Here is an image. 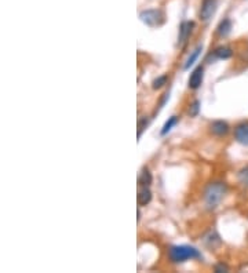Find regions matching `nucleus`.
<instances>
[{"label":"nucleus","instance_id":"f257e3e1","mask_svg":"<svg viewBox=\"0 0 248 273\" xmlns=\"http://www.w3.org/2000/svg\"><path fill=\"white\" fill-rule=\"evenodd\" d=\"M226 192H227V186L225 182H211L204 192V203L207 208L214 210L219 206L220 201L225 197Z\"/></svg>","mask_w":248,"mask_h":273},{"label":"nucleus","instance_id":"f03ea898","mask_svg":"<svg viewBox=\"0 0 248 273\" xmlns=\"http://www.w3.org/2000/svg\"><path fill=\"white\" fill-rule=\"evenodd\" d=\"M168 258L174 263L192 261V259H201V252L192 245H172L168 250Z\"/></svg>","mask_w":248,"mask_h":273},{"label":"nucleus","instance_id":"7ed1b4c3","mask_svg":"<svg viewBox=\"0 0 248 273\" xmlns=\"http://www.w3.org/2000/svg\"><path fill=\"white\" fill-rule=\"evenodd\" d=\"M139 18L145 25H148L150 28H157L161 27L165 23V13L161 10H156V9H150V10H145L139 14Z\"/></svg>","mask_w":248,"mask_h":273},{"label":"nucleus","instance_id":"20e7f679","mask_svg":"<svg viewBox=\"0 0 248 273\" xmlns=\"http://www.w3.org/2000/svg\"><path fill=\"white\" fill-rule=\"evenodd\" d=\"M215 12H216V0H203L201 9H200V18L205 23L209 21Z\"/></svg>","mask_w":248,"mask_h":273},{"label":"nucleus","instance_id":"39448f33","mask_svg":"<svg viewBox=\"0 0 248 273\" xmlns=\"http://www.w3.org/2000/svg\"><path fill=\"white\" fill-rule=\"evenodd\" d=\"M193 27H194V24L190 23V21L181 24V27H179V35H178V46L179 47H183L187 43V40H189L190 35H192Z\"/></svg>","mask_w":248,"mask_h":273},{"label":"nucleus","instance_id":"423d86ee","mask_svg":"<svg viewBox=\"0 0 248 273\" xmlns=\"http://www.w3.org/2000/svg\"><path fill=\"white\" fill-rule=\"evenodd\" d=\"M234 138L238 144L248 146V122H242L234 127Z\"/></svg>","mask_w":248,"mask_h":273},{"label":"nucleus","instance_id":"0eeeda50","mask_svg":"<svg viewBox=\"0 0 248 273\" xmlns=\"http://www.w3.org/2000/svg\"><path fill=\"white\" fill-rule=\"evenodd\" d=\"M203 79H204V68L200 65L197 67L190 75V78H189V89L192 90H197L201 83H203Z\"/></svg>","mask_w":248,"mask_h":273},{"label":"nucleus","instance_id":"6e6552de","mask_svg":"<svg viewBox=\"0 0 248 273\" xmlns=\"http://www.w3.org/2000/svg\"><path fill=\"white\" fill-rule=\"evenodd\" d=\"M229 124L223 120H216L211 124V133L216 135V137H225L226 134L229 133Z\"/></svg>","mask_w":248,"mask_h":273},{"label":"nucleus","instance_id":"1a4fd4ad","mask_svg":"<svg viewBox=\"0 0 248 273\" xmlns=\"http://www.w3.org/2000/svg\"><path fill=\"white\" fill-rule=\"evenodd\" d=\"M152 200V192L149 190L148 186H142L138 192V204L139 206H146Z\"/></svg>","mask_w":248,"mask_h":273},{"label":"nucleus","instance_id":"9d476101","mask_svg":"<svg viewBox=\"0 0 248 273\" xmlns=\"http://www.w3.org/2000/svg\"><path fill=\"white\" fill-rule=\"evenodd\" d=\"M231 56H233V51L227 46H220L214 51V58H218V60H227Z\"/></svg>","mask_w":248,"mask_h":273},{"label":"nucleus","instance_id":"9b49d317","mask_svg":"<svg viewBox=\"0 0 248 273\" xmlns=\"http://www.w3.org/2000/svg\"><path fill=\"white\" fill-rule=\"evenodd\" d=\"M230 31H231V21L230 20H223V21L218 25V28H216V34L219 35L220 38H226L227 35L230 34Z\"/></svg>","mask_w":248,"mask_h":273},{"label":"nucleus","instance_id":"f8f14e48","mask_svg":"<svg viewBox=\"0 0 248 273\" xmlns=\"http://www.w3.org/2000/svg\"><path fill=\"white\" fill-rule=\"evenodd\" d=\"M203 51V46H197L194 50L192 51V54L189 56V58L186 60V62H185V67H183V69L186 71V69H189V68L192 67L193 64L196 62V60L198 58V56H200V53Z\"/></svg>","mask_w":248,"mask_h":273},{"label":"nucleus","instance_id":"ddd939ff","mask_svg":"<svg viewBox=\"0 0 248 273\" xmlns=\"http://www.w3.org/2000/svg\"><path fill=\"white\" fill-rule=\"evenodd\" d=\"M138 184L141 185V186H148L152 184V174L149 173L148 168H143V171L139 175V178H138Z\"/></svg>","mask_w":248,"mask_h":273},{"label":"nucleus","instance_id":"4468645a","mask_svg":"<svg viewBox=\"0 0 248 273\" xmlns=\"http://www.w3.org/2000/svg\"><path fill=\"white\" fill-rule=\"evenodd\" d=\"M178 120H179V117L178 116H171L167 122H165V124L163 126V128H161V131H160V134L161 135H165V134H168L171 131V128L175 126L176 123H178Z\"/></svg>","mask_w":248,"mask_h":273},{"label":"nucleus","instance_id":"2eb2a0df","mask_svg":"<svg viewBox=\"0 0 248 273\" xmlns=\"http://www.w3.org/2000/svg\"><path fill=\"white\" fill-rule=\"evenodd\" d=\"M237 178H238V182L242 185V186H245L248 188V166L245 167H242L238 174H237Z\"/></svg>","mask_w":248,"mask_h":273},{"label":"nucleus","instance_id":"dca6fc26","mask_svg":"<svg viewBox=\"0 0 248 273\" xmlns=\"http://www.w3.org/2000/svg\"><path fill=\"white\" fill-rule=\"evenodd\" d=\"M167 80H168V78H167L165 75H164V76H160V78L154 79V80H153V89L157 90V89H160V87H163V86L167 83Z\"/></svg>","mask_w":248,"mask_h":273},{"label":"nucleus","instance_id":"f3484780","mask_svg":"<svg viewBox=\"0 0 248 273\" xmlns=\"http://www.w3.org/2000/svg\"><path fill=\"white\" fill-rule=\"evenodd\" d=\"M198 112H200V101H194L192 105H190V109H189V115L190 116H197Z\"/></svg>","mask_w":248,"mask_h":273},{"label":"nucleus","instance_id":"a211bd4d","mask_svg":"<svg viewBox=\"0 0 248 273\" xmlns=\"http://www.w3.org/2000/svg\"><path fill=\"white\" fill-rule=\"evenodd\" d=\"M149 120L146 119V117H143V119H141L139 120V123H138V137L141 138V135H142V131L146 128V126H148Z\"/></svg>","mask_w":248,"mask_h":273},{"label":"nucleus","instance_id":"6ab92c4d","mask_svg":"<svg viewBox=\"0 0 248 273\" xmlns=\"http://www.w3.org/2000/svg\"><path fill=\"white\" fill-rule=\"evenodd\" d=\"M227 270H229V267L223 265V263H219V265L215 266V272H227Z\"/></svg>","mask_w":248,"mask_h":273}]
</instances>
